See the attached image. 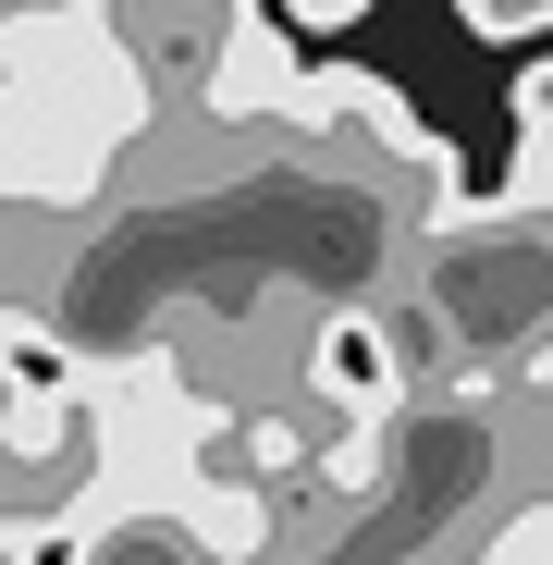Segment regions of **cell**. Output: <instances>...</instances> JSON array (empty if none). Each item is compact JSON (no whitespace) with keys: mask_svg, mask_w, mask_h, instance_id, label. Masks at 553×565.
Listing matches in <instances>:
<instances>
[{"mask_svg":"<svg viewBox=\"0 0 553 565\" xmlns=\"http://www.w3.org/2000/svg\"><path fill=\"white\" fill-rule=\"evenodd\" d=\"M541 210H504V198H468L455 222L406 234V332L430 344L418 369H541Z\"/></svg>","mask_w":553,"mask_h":565,"instance_id":"6da1fadb","label":"cell"},{"mask_svg":"<svg viewBox=\"0 0 553 565\" xmlns=\"http://www.w3.org/2000/svg\"><path fill=\"white\" fill-rule=\"evenodd\" d=\"M455 25L504 50V38H541V25H553V0H455Z\"/></svg>","mask_w":553,"mask_h":565,"instance_id":"7a4b0ae2","label":"cell"},{"mask_svg":"<svg viewBox=\"0 0 553 565\" xmlns=\"http://www.w3.org/2000/svg\"><path fill=\"white\" fill-rule=\"evenodd\" d=\"M74 13H99V0H0V38H38V25H74Z\"/></svg>","mask_w":553,"mask_h":565,"instance_id":"3957f363","label":"cell"},{"mask_svg":"<svg viewBox=\"0 0 553 565\" xmlns=\"http://www.w3.org/2000/svg\"><path fill=\"white\" fill-rule=\"evenodd\" d=\"M480 565H553V541H541V504H529V516H504V541H492Z\"/></svg>","mask_w":553,"mask_h":565,"instance_id":"277c9868","label":"cell"},{"mask_svg":"<svg viewBox=\"0 0 553 565\" xmlns=\"http://www.w3.org/2000/svg\"><path fill=\"white\" fill-rule=\"evenodd\" d=\"M369 0H284V25H357Z\"/></svg>","mask_w":553,"mask_h":565,"instance_id":"5b68a950","label":"cell"},{"mask_svg":"<svg viewBox=\"0 0 553 565\" xmlns=\"http://www.w3.org/2000/svg\"><path fill=\"white\" fill-rule=\"evenodd\" d=\"M0 565H38V541H0Z\"/></svg>","mask_w":553,"mask_h":565,"instance_id":"8992f818","label":"cell"}]
</instances>
